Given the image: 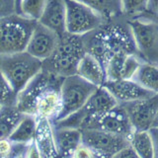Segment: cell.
I'll return each mask as SVG.
<instances>
[{
	"label": "cell",
	"mask_w": 158,
	"mask_h": 158,
	"mask_svg": "<svg viewBox=\"0 0 158 158\" xmlns=\"http://www.w3.org/2000/svg\"><path fill=\"white\" fill-rule=\"evenodd\" d=\"M62 80L63 77L42 69L17 94L15 107L22 114L54 122L61 109Z\"/></svg>",
	"instance_id": "obj_1"
},
{
	"label": "cell",
	"mask_w": 158,
	"mask_h": 158,
	"mask_svg": "<svg viewBox=\"0 0 158 158\" xmlns=\"http://www.w3.org/2000/svg\"><path fill=\"white\" fill-rule=\"evenodd\" d=\"M118 17L105 20L94 31L83 36L86 52L95 56L104 69L109 59L117 53L137 54L128 23L118 20Z\"/></svg>",
	"instance_id": "obj_2"
},
{
	"label": "cell",
	"mask_w": 158,
	"mask_h": 158,
	"mask_svg": "<svg viewBox=\"0 0 158 158\" xmlns=\"http://www.w3.org/2000/svg\"><path fill=\"white\" fill-rule=\"evenodd\" d=\"M85 52L83 36L65 32L58 38L57 46L52 56L43 61L42 69L61 77L73 75Z\"/></svg>",
	"instance_id": "obj_3"
},
{
	"label": "cell",
	"mask_w": 158,
	"mask_h": 158,
	"mask_svg": "<svg viewBox=\"0 0 158 158\" xmlns=\"http://www.w3.org/2000/svg\"><path fill=\"white\" fill-rule=\"evenodd\" d=\"M43 61L34 57L26 51L0 54V71L18 94L26 84L42 70Z\"/></svg>",
	"instance_id": "obj_4"
},
{
	"label": "cell",
	"mask_w": 158,
	"mask_h": 158,
	"mask_svg": "<svg viewBox=\"0 0 158 158\" xmlns=\"http://www.w3.org/2000/svg\"><path fill=\"white\" fill-rule=\"evenodd\" d=\"M36 23L17 13L0 18V54L25 51Z\"/></svg>",
	"instance_id": "obj_5"
},
{
	"label": "cell",
	"mask_w": 158,
	"mask_h": 158,
	"mask_svg": "<svg viewBox=\"0 0 158 158\" xmlns=\"http://www.w3.org/2000/svg\"><path fill=\"white\" fill-rule=\"evenodd\" d=\"M117 105L118 102L106 88L103 86L97 87L80 109L62 120L53 122V125L54 127H74L82 130L86 126V123L94 117L111 110Z\"/></svg>",
	"instance_id": "obj_6"
},
{
	"label": "cell",
	"mask_w": 158,
	"mask_h": 158,
	"mask_svg": "<svg viewBox=\"0 0 158 158\" xmlns=\"http://www.w3.org/2000/svg\"><path fill=\"white\" fill-rule=\"evenodd\" d=\"M96 89L97 86L89 83L77 74L63 77L60 86L61 109L54 122L62 120L80 109Z\"/></svg>",
	"instance_id": "obj_7"
},
{
	"label": "cell",
	"mask_w": 158,
	"mask_h": 158,
	"mask_svg": "<svg viewBox=\"0 0 158 158\" xmlns=\"http://www.w3.org/2000/svg\"><path fill=\"white\" fill-rule=\"evenodd\" d=\"M138 56L146 62L157 63L158 28L154 20L132 18L127 21Z\"/></svg>",
	"instance_id": "obj_8"
},
{
	"label": "cell",
	"mask_w": 158,
	"mask_h": 158,
	"mask_svg": "<svg viewBox=\"0 0 158 158\" xmlns=\"http://www.w3.org/2000/svg\"><path fill=\"white\" fill-rule=\"evenodd\" d=\"M65 5V32L84 36L94 31L105 21L99 14L88 5L78 0H63Z\"/></svg>",
	"instance_id": "obj_9"
},
{
	"label": "cell",
	"mask_w": 158,
	"mask_h": 158,
	"mask_svg": "<svg viewBox=\"0 0 158 158\" xmlns=\"http://www.w3.org/2000/svg\"><path fill=\"white\" fill-rule=\"evenodd\" d=\"M81 143L93 157H114L130 143L128 138L97 128L81 130Z\"/></svg>",
	"instance_id": "obj_10"
},
{
	"label": "cell",
	"mask_w": 158,
	"mask_h": 158,
	"mask_svg": "<svg viewBox=\"0 0 158 158\" xmlns=\"http://www.w3.org/2000/svg\"><path fill=\"white\" fill-rule=\"evenodd\" d=\"M133 131H150L157 127L158 99L157 94L132 102L122 103Z\"/></svg>",
	"instance_id": "obj_11"
},
{
	"label": "cell",
	"mask_w": 158,
	"mask_h": 158,
	"mask_svg": "<svg viewBox=\"0 0 158 158\" xmlns=\"http://www.w3.org/2000/svg\"><path fill=\"white\" fill-rule=\"evenodd\" d=\"M83 128H97L127 138H130L133 131L127 114L120 104L112 108L111 110L94 117Z\"/></svg>",
	"instance_id": "obj_12"
},
{
	"label": "cell",
	"mask_w": 158,
	"mask_h": 158,
	"mask_svg": "<svg viewBox=\"0 0 158 158\" xmlns=\"http://www.w3.org/2000/svg\"><path fill=\"white\" fill-rule=\"evenodd\" d=\"M58 38L56 33L37 22L25 51L34 57L44 61L54 52L58 43Z\"/></svg>",
	"instance_id": "obj_13"
},
{
	"label": "cell",
	"mask_w": 158,
	"mask_h": 158,
	"mask_svg": "<svg viewBox=\"0 0 158 158\" xmlns=\"http://www.w3.org/2000/svg\"><path fill=\"white\" fill-rule=\"evenodd\" d=\"M103 87L106 88L109 93L115 98L118 104L141 100L157 94L141 87L132 79L106 80L103 84Z\"/></svg>",
	"instance_id": "obj_14"
},
{
	"label": "cell",
	"mask_w": 158,
	"mask_h": 158,
	"mask_svg": "<svg viewBox=\"0 0 158 158\" xmlns=\"http://www.w3.org/2000/svg\"><path fill=\"white\" fill-rule=\"evenodd\" d=\"M140 64L137 54L117 53L109 59L105 66L106 80L131 79Z\"/></svg>",
	"instance_id": "obj_15"
},
{
	"label": "cell",
	"mask_w": 158,
	"mask_h": 158,
	"mask_svg": "<svg viewBox=\"0 0 158 158\" xmlns=\"http://www.w3.org/2000/svg\"><path fill=\"white\" fill-rule=\"evenodd\" d=\"M58 37L65 33V5L63 0H48L38 21Z\"/></svg>",
	"instance_id": "obj_16"
},
{
	"label": "cell",
	"mask_w": 158,
	"mask_h": 158,
	"mask_svg": "<svg viewBox=\"0 0 158 158\" xmlns=\"http://www.w3.org/2000/svg\"><path fill=\"white\" fill-rule=\"evenodd\" d=\"M53 135L57 156L73 157L74 152L81 144V130L53 127Z\"/></svg>",
	"instance_id": "obj_17"
},
{
	"label": "cell",
	"mask_w": 158,
	"mask_h": 158,
	"mask_svg": "<svg viewBox=\"0 0 158 158\" xmlns=\"http://www.w3.org/2000/svg\"><path fill=\"white\" fill-rule=\"evenodd\" d=\"M34 143L37 147L40 157L57 156L54 143L53 127L52 122L48 118H37Z\"/></svg>",
	"instance_id": "obj_18"
},
{
	"label": "cell",
	"mask_w": 158,
	"mask_h": 158,
	"mask_svg": "<svg viewBox=\"0 0 158 158\" xmlns=\"http://www.w3.org/2000/svg\"><path fill=\"white\" fill-rule=\"evenodd\" d=\"M75 74L97 87L103 86L106 81L105 69L95 56L88 52H85L81 57Z\"/></svg>",
	"instance_id": "obj_19"
},
{
	"label": "cell",
	"mask_w": 158,
	"mask_h": 158,
	"mask_svg": "<svg viewBox=\"0 0 158 158\" xmlns=\"http://www.w3.org/2000/svg\"><path fill=\"white\" fill-rule=\"evenodd\" d=\"M156 128L150 131H133L128 140L139 158H154L156 156Z\"/></svg>",
	"instance_id": "obj_20"
},
{
	"label": "cell",
	"mask_w": 158,
	"mask_h": 158,
	"mask_svg": "<svg viewBox=\"0 0 158 158\" xmlns=\"http://www.w3.org/2000/svg\"><path fill=\"white\" fill-rule=\"evenodd\" d=\"M37 118L32 115L23 114L21 120L18 122L12 132L8 136V139L13 143H22L29 144L34 141L36 133Z\"/></svg>",
	"instance_id": "obj_21"
},
{
	"label": "cell",
	"mask_w": 158,
	"mask_h": 158,
	"mask_svg": "<svg viewBox=\"0 0 158 158\" xmlns=\"http://www.w3.org/2000/svg\"><path fill=\"white\" fill-rule=\"evenodd\" d=\"M131 79L147 90L154 93L158 92V69L156 63L141 62Z\"/></svg>",
	"instance_id": "obj_22"
},
{
	"label": "cell",
	"mask_w": 158,
	"mask_h": 158,
	"mask_svg": "<svg viewBox=\"0 0 158 158\" xmlns=\"http://www.w3.org/2000/svg\"><path fill=\"white\" fill-rule=\"evenodd\" d=\"M122 13L130 17L139 16L147 13L156 17L157 0H120Z\"/></svg>",
	"instance_id": "obj_23"
},
{
	"label": "cell",
	"mask_w": 158,
	"mask_h": 158,
	"mask_svg": "<svg viewBox=\"0 0 158 158\" xmlns=\"http://www.w3.org/2000/svg\"><path fill=\"white\" fill-rule=\"evenodd\" d=\"M23 114L15 106L2 107L0 109V139L8 138Z\"/></svg>",
	"instance_id": "obj_24"
},
{
	"label": "cell",
	"mask_w": 158,
	"mask_h": 158,
	"mask_svg": "<svg viewBox=\"0 0 158 158\" xmlns=\"http://www.w3.org/2000/svg\"><path fill=\"white\" fill-rule=\"evenodd\" d=\"M88 5L107 20L122 14L120 0H78Z\"/></svg>",
	"instance_id": "obj_25"
},
{
	"label": "cell",
	"mask_w": 158,
	"mask_h": 158,
	"mask_svg": "<svg viewBox=\"0 0 158 158\" xmlns=\"http://www.w3.org/2000/svg\"><path fill=\"white\" fill-rule=\"evenodd\" d=\"M48 0H20L16 8L17 14L38 22L46 7Z\"/></svg>",
	"instance_id": "obj_26"
},
{
	"label": "cell",
	"mask_w": 158,
	"mask_h": 158,
	"mask_svg": "<svg viewBox=\"0 0 158 158\" xmlns=\"http://www.w3.org/2000/svg\"><path fill=\"white\" fill-rule=\"evenodd\" d=\"M17 94L15 93L13 88L4 77L2 72L0 71V106L8 107L15 106Z\"/></svg>",
	"instance_id": "obj_27"
},
{
	"label": "cell",
	"mask_w": 158,
	"mask_h": 158,
	"mask_svg": "<svg viewBox=\"0 0 158 158\" xmlns=\"http://www.w3.org/2000/svg\"><path fill=\"white\" fill-rule=\"evenodd\" d=\"M14 11V0H0V18L12 14Z\"/></svg>",
	"instance_id": "obj_28"
},
{
	"label": "cell",
	"mask_w": 158,
	"mask_h": 158,
	"mask_svg": "<svg viewBox=\"0 0 158 158\" xmlns=\"http://www.w3.org/2000/svg\"><path fill=\"white\" fill-rule=\"evenodd\" d=\"M13 148V142L8 138L0 139V157H9L11 156Z\"/></svg>",
	"instance_id": "obj_29"
},
{
	"label": "cell",
	"mask_w": 158,
	"mask_h": 158,
	"mask_svg": "<svg viewBox=\"0 0 158 158\" xmlns=\"http://www.w3.org/2000/svg\"><path fill=\"white\" fill-rule=\"evenodd\" d=\"M114 158H137V155L133 148L128 143L127 145L123 147L122 149L118 151L117 154L114 156Z\"/></svg>",
	"instance_id": "obj_30"
},
{
	"label": "cell",
	"mask_w": 158,
	"mask_h": 158,
	"mask_svg": "<svg viewBox=\"0 0 158 158\" xmlns=\"http://www.w3.org/2000/svg\"><path fill=\"white\" fill-rule=\"evenodd\" d=\"M73 157H93V155H92V153L81 143V144L79 145V147L75 150V152H74Z\"/></svg>",
	"instance_id": "obj_31"
},
{
	"label": "cell",
	"mask_w": 158,
	"mask_h": 158,
	"mask_svg": "<svg viewBox=\"0 0 158 158\" xmlns=\"http://www.w3.org/2000/svg\"><path fill=\"white\" fill-rule=\"evenodd\" d=\"M20 2V0H14V7H15V11H16V8L18 6V4Z\"/></svg>",
	"instance_id": "obj_32"
},
{
	"label": "cell",
	"mask_w": 158,
	"mask_h": 158,
	"mask_svg": "<svg viewBox=\"0 0 158 158\" xmlns=\"http://www.w3.org/2000/svg\"><path fill=\"white\" fill-rule=\"evenodd\" d=\"M1 108H2V107H1V106H0V109H1Z\"/></svg>",
	"instance_id": "obj_33"
}]
</instances>
